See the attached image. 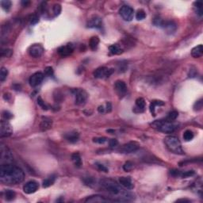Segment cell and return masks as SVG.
<instances>
[{
	"label": "cell",
	"instance_id": "cell-40",
	"mask_svg": "<svg viewBox=\"0 0 203 203\" xmlns=\"http://www.w3.org/2000/svg\"><path fill=\"white\" fill-rule=\"evenodd\" d=\"M37 104L40 107L42 108V110H48V106H47L46 104L44 103V102L43 101V99L41 98V97H38L37 98Z\"/></svg>",
	"mask_w": 203,
	"mask_h": 203
},
{
	"label": "cell",
	"instance_id": "cell-26",
	"mask_svg": "<svg viewBox=\"0 0 203 203\" xmlns=\"http://www.w3.org/2000/svg\"><path fill=\"white\" fill-rule=\"evenodd\" d=\"M72 160L76 167H81V165H82V160H81L80 155L79 154V153L76 152V153H73V154L72 155Z\"/></svg>",
	"mask_w": 203,
	"mask_h": 203
},
{
	"label": "cell",
	"instance_id": "cell-21",
	"mask_svg": "<svg viewBox=\"0 0 203 203\" xmlns=\"http://www.w3.org/2000/svg\"><path fill=\"white\" fill-rule=\"evenodd\" d=\"M64 138L68 141L71 142V143H76V142H77L79 140V134L76 131L70 132V133H66L65 135H64Z\"/></svg>",
	"mask_w": 203,
	"mask_h": 203
},
{
	"label": "cell",
	"instance_id": "cell-13",
	"mask_svg": "<svg viewBox=\"0 0 203 203\" xmlns=\"http://www.w3.org/2000/svg\"><path fill=\"white\" fill-rule=\"evenodd\" d=\"M86 202H92V203H103V202H112L115 201L114 199H110L109 198H106L101 195H93V196L88 197L86 200Z\"/></svg>",
	"mask_w": 203,
	"mask_h": 203
},
{
	"label": "cell",
	"instance_id": "cell-34",
	"mask_svg": "<svg viewBox=\"0 0 203 203\" xmlns=\"http://www.w3.org/2000/svg\"><path fill=\"white\" fill-rule=\"evenodd\" d=\"M146 18V13L144 10H139L136 14V18L137 20H143Z\"/></svg>",
	"mask_w": 203,
	"mask_h": 203
},
{
	"label": "cell",
	"instance_id": "cell-4",
	"mask_svg": "<svg viewBox=\"0 0 203 203\" xmlns=\"http://www.w3.org/2000/svg\"><path fill=\"white\" fill-rule=\"evenodd\" d=\"M154 129H158L159 131L164 133H171L176 130V125L170 121L164 120H157L151 124Z\"/></svg>",
	"mask_w": 203,
	"mask_h": 203
},
{
	"label": "cell",
	"instance_id": "cell-27",
	"mask_svg": "<svg viewBox=\"0 0 203 203\" xmlns=\"http://www.w3.org/2000/svg\"><path fill=\"white\" fill-rule=\"evenodd\" d=\"M99 44V38L98 37H92L89 41V46L92 50H96Z\"/></svg>",
	"mask_w": 203,
	"mask_h": 203
},
{
	"label": "cell",
	"instance_id": "cell-18",
	"mask_svg": "<svg viewBox=\"0 0 203 203\" xmlns=\"http://www.w3.org/2000/svg\"><path fill=\"white\" fill-rule=\"evenodd\" d=\"M119 184L124 188L128 190H132L134 187L131 178L130 177H120L119 178Z\"/></svg>",
	"mask_w": 203,
	"mask_h": 203
},
{
	"label": "cell",
	"instance_id": "cell-46",
	"mask_svg": "<svg viewBox=\"0 0 203 203\" xmlns=\"http://www.w3.org/2000/svg\"><path fill=\"white\" fill-rule=\"evenodd\" d=\"M109 144L111 148H116L117 146L118 145V141L116 139H110L109 141Z\"/></svg>",
	"mask_w": 203,
	"mask_h": 203
},
{
	"label": "cell",
	"instance_id": "cell-37",
	"mask_svg": "<svg viewBox=\"0 0 203 203\" xmlns=\"http://www.w3.org/2000/svg\"><path fill=\"white\" fill-rule=\"evenodd\" d=\"M53 14L55 16H58L61 12V6L60 4H55L53 8Z\"/></svg>",
	"mask_w": 203,
	"mask_h": 203
},
{
	"label": "cell",
	"instance_id": "cell-20",
	"mask_svg": "<svg viewBox=\"0 0 203 203\" xmlns=\"http://www.w3.org/2000/svg\"><path fill=\"white\" fill-rule=\"evenodd\" d=\"M53 125V121L49 118H42V120L40 121V129L41 131H46L48 129H51Z\"/></svg>",
	"mask_w": 203,
	"mask_h": 203
},
{
	"label": "cell",
	"instance_id": "cell-17",
	"mask_svg": "<svg viewBox=\"0 0 203 203\" xmlns=\"http://www.w3.org/2000/svg\"><path fill=\"white\" fill-rule=\"evenodd\" d=\"M87 27L95 28V29H101L102 27V18L98 16H95L88 21L87 24Z\"/></svg>",
	"mask_w": 203,
	"mask_h": 203
},
{
	"label": "cell",
	"instance_id": "cell-10",
	"mask_svg": "<svg viewBox=\"0 0 203 203\" xmlns=\"http://www.w3.org/2000/svg\"><path fill=\"white\" fill-rule=\"evenodd\" d=\"M13 156L11 151L7 147L1 146V163H11L12 161Z\"/></svg>",
	"mask_w": 203,
	"mask_h": 203
},
{
	"label": "cell",
	"instance_id": "cell-7",
	"mask_svg": "<svg viewBox=\"0 0 203 203\" xmlns=\"http://www.w3.org/2000/svg\"><path fill=\"white\" fill-rule=\"evenodd\" d=\"M139 147L140 145L137 142L130 141L121 146L118 151L121 153H132V152H134L137 150Z\"/></svg>",
	"mask_w": 203,
	"mask_h": 203
},
{
	"label": "cell",
	"instance_id": "cell-15",
	"mask_svg": "<svg viewBox=\"0 0 203 203\" xmlns=\"http://www.w3.org/2000/svg\"><path fill=\"white\" fill-rule=\"evenodd\" d=\"M73 51H74V46L72 45V44H67L64 46L60 47L57 52L60 56L66 57L71 55L73 53Z\"/></svg>",
	"mask_w": 203,
	"mask_h": 203
},
{
	"label": "cell",
	"instance_id": "cell-48",
	"mask_svg": "<svg viewBox=\"0 0 203 203\" xmlns=\"http://www.w3.org/2000/svg\"><path fill=\"white\" fill-rule=\"evenodd\" d=\"M105 109H106V112L110 113V111L112 110V106H111V103H110V102H107V103L106 104Z\"/></svg>",
	"mask_w": 203,
	"mask_h": 203
},
{
	"label": "cell",
	"instance_id": "cell-32",
	"mask_svg": "<svg viewBox=\"0 0 203 203\" xmlns=\"http://www.w3.org/2000/svg\"><path fill=\"white\" fill-rule=\"evenodd\" d=\"M194 138V133L190 130H186L183 133V139L186 141H190Z\"/></svg>",
	"mask_w": 203,
	"mask_h": 203
},
{
	"label": "cell",
	"instance_id": "cell-8",
	"mask_svg": "<svg viewBox=\"0 0 203 203\" xmlns=\"http://www.w3.org/2000/svg\"><path fill=\"white\" fill-rule=\"evenodd\" d=\"M13 129L11 124L7 121V120L1 121L0 125V136L1 137H8L12 134Z\"/></svg>",
	"mask_w": 203,
	"mask_h": 203
},
{
	"label": "cell",
	"instance_id": "cell-9",
	"mask_svg": "<svg viewBox=\"0 0 203 203\" xmlns=\"http://www.w3.org/2000/svg\"><path fill=\"white\" fill-rule=\"evenodd\" d=\"M119 14L125 21H130L133 18L134 11L132 7L129 6H123L119 11Z\"/></svg>",
	"mask_w": 203,
	"mask_h": 203
},
{
	"label": "cell",
	"instance_id": "cell-6",
	"mask_svg": "<svg viewBox=\"0 0 203 203\" xmlns=\"http://www.w3.org/2000/svg\"><path fill=\"white\" fill-rule=\"evenodd\" d=\"M114 72V69L113 68H108L106 67H100L97 68L94 72L93 75L95 78L96 79H106L109 78L111 75Z\"/></svg>",
	"mask_w": 203,
	"mask_h": 203
},
{
	"label": "cell",
	"instance_id": "cell-11",
	"mask_svg": "<svg viewBox=\"0 0 203 203\" xmlns=\"http://www.w3.org/2000/svg\"><path fill=\"white\" fill-rule=\"evenodd\" d=\"M29 54L32 57L34 58H37L42 56L43 53H44V49L43 47L39 44H33L29 48Z\"/></svg>",
	"mask_w": 203,
	"mask_h": 203
},
{
	"label": "cell",
	"instance_id": "cell-1",
	"mask_svg": "<svg viewBox=\"0 0 203 203\" xmlns=\"http://www.w3.org/2000/svg\"><path fill=\"white\" fill-rule=\"evenodd\" d=\"M24 171L11 163H2L0 168V181L5 185H17L24 180Z\"/></svg>",
	"mask_w": 203,
	"mask_h": 203
},
{
	"label": "cell",
	"instance_id": "cell-44",
	"mask_svg": "<svg viewBox=\"0 0 203 203\" xmlns=\"http://www.w3.org/2000/svg\"><path fill=\"white\" fill-rule=\"evenodd\" d=\"M96 167H98V169L99 170L101 171H104V172H108V168L104 166L103 164H102V163H96Z\"/></svg>",
	"mask_w": 203,
	"mask_h": 203
},
{
	"label": "cell",
	"instance_id": "cell-31",
	"mask_svg": "<svg viewBox=\"0 0 203 203\" xmlns=\"http://www.w3.org/2000/svg\"><path fill=\"white\" fill-rule=\"evenodd\" d=\"M1 6H2V8L6 12H8L11 8V1H9V0H2L1 1Z\"/></svg>",
	"mask_w": 203,
	"mask_h": 203
},
{
	"label": "cell",
	"instance_id": "cell-50",
	"mask_svg": "<svg viewBox=\"0 0 203 203\" xmlns=\"http://www.w3.org/2000/svg\"><path fill=\"white\" fill-rule=\"evenodd\" d=\"M21 4L23 5L24 6H27L28 4H30V2L29 1H23V2H21Z\"/></svg>",
	"mask_w": 203,
	"mask_h": 203
},
{
	"label": "cell",
	"instance_id": "cell-39",
	"mask_svg": "<svg viewBox=\"0 0 203 203\" xmlns=\"http://www.w3.org/2000/svg\"><path fill=\"white\" fill-rule=\"evenodd\" d=\"M203 106V103H202V99H199L198 101H197L195 102V106H194V110H197V111H198V110H201L202 109Z\"/></svg>",
	"mask_w": 203,
	"mask_h": 203
},
{
	"label": "cell",
	"instance_id": "cell-3",
	"mask_svg": "<svg viewBox=\"0 0 203 203\" xmlns=\"http://www.w3.org/2000/svg\"><path fill=\"white\" fill-rule=\"evenodd\" d=\"M164 143L170 152L178 155L184 154L181 142L179 140V138L175 137V136H168L167 137H165Z\"/></svg>",
	"mask_w": 203,
	"mask_h": 203
},
{
	"label": "cell",
	"instance_id": "cell-33",
	"mask_svg": "<svg viewBox=\"0 0 203 203\" xmlns=\"http://www.w3.org/2000/svg\"><path fill=\"white\" fill-rule=\"evenodd\" d=\"M7 75H8V71L6 68L2 67L1 68V71H0V81L1 82H3L7 77Z\"/></svg>",
	"mask_w": 203,
	"mask_h": 203
},
{
	"label": "cell",
	"instance_id": "cell-41",
	"mask_svg": "<svg viewBox=\"0 0 203 203\" xmlns=\"http://www.w3.org/2000/svg\"><path fill=\"white\" fill-rule=\"evenodd\" d=\"M39 21V16L37 14H33L30 17V23L34 25V24H37Z\"/></svg>",
	"mask_w": 203,
	"mask_h": 203
},
{
	"label": "cell",
	"instance_id": "cell-30",
	"mask_svg": "<svg viewBox=\"0 0 203 203\" xmlns=\"http://www.w3.org/2000/svg\"><path fill=\"white\" fill-rule=\"evenodd\" d=\"M178 116H179V113H178L177 111H176V110H173V111H171V112H170L169 114H168V115H167L165 120L171 122V121H173L176 120V119L178 118Z\"/></svg>",
	"mask_w": 203,
	"mask_h": 203
},
{
	"label": "cell",
	"instance_id": "cell-47",
	"mask_svg": "<svg viewBox=\"0 0 203 203\" xmlns=\"http://www.w3.org/2000/svg\"><path fill=\"white\" fill-rule=\"evenodd\" d=\"M2 116L4 117L6 120H8V119H11L12 118V114L10 112H8V111H4V112L2 113Z\"/></svg>",
	"mask_w": 203,
	"mask_h": 203
},
{
	"label": "cell",
	"instance_id": "cell-36",
	"mask_svg": "<svg viewBox=\"0 0 203 203\" xmlns=\"http://www.w3.org/2000/svg\"><path fill=\"white\" fill-rule=\"evenodd\" d=\"M133 168V163L131 161H127L125 164L123 165V169L125 171H130Z\"/></svg>",
	"mask_w": 203,
	"mask_h": 203
},
{
	"label": "cell",
	"instance_id": "cell-19",
	"mask_svg": "<svg viewBox=\"0 0 203 203\" xmlns=\"http://www.w3.org/2000/svg\"><path fill=\"white\" fill-rule=\"evenodd\" d=\"M160 27L163 28L168 33V34H172L176 30V24L174 22V21H162V23L160 25Z\"/></svg>",
	"mask_w": 203,
	"mask_h": 203
},
{
	"label": "cell",
	"instance_id": "cell-12",
	"mask_svg": "<svg viewBox=\"0 0 203 203\" xmlns=\"http://www.w3.org/2000/svg\"><path fill=\"white\" fill-rule=\"evenodd\" d=\"M44 79V74L41 72H36L34 75H32L30 76V79H29V82L31 87H35L38 85H40L41 82Z\"/></svg>",
	"mask_w": 203,
	"mask_h": 203
},
{
	"label": "cell",
	"instance_id": "cell-14",
	"mask_svg": "<svg viewBox=\"0 0 203 203\" xmlns=\"http://www.w3.org/2000/svg\"><path fill=\"white\" fill-rule=\"evenodd\" d=\"M38 187H39V186H38L37 182L34 180H32V181H30V182H26L25 184V186H23V190L25 194L30 195V194H34V193L36 192Z\"/></svg>",
	"mask_w": 203,
	"mask_h": 203
},
{
	"label": "cell",
	"instance_id": "cell-42",
	"mask_svg": "<svg viewBox=\"0 0 203 203\" xmlns=\"http://www.w3.org/2000/svg\"><path fill=\"white\" fill-rule=\"evenodd\" d=\"M107 138L106 137H95L93 139V141L98 144H104L105 142H106Z\"/></svg>",
	"mask_w": 203,
	"mask_h": 203
},
{
	"label": "cell",
	"instance_id": "cell-29",
	"mask_svg": "<svg viewBox=\"0 0 203 203\" xmlns=\"http://www.w3.org/2000/svg\"><path fill=\"white\" fill-rule=\"evenodd\" d=\"M3 195H4L5 199H6V201H12L16 197V194H15L14 191H13L11 190H6L3 193Z\"/></svg>",
	"mask_w": 203,
	"mask_h": 203
},
{
	"label": "cell",
	"instance_id": "cell-28",
	"mask_svg": "<svg viewBox=\"0 0 203 203\" xmlns=\"http://www.w3.org/2000/svg\"><path fill=\"white\" fill-rule=\"evenodd\" d=\"M55 180H56V176L53 175V176H49V177L47 178V179H45L43 181V187L47 188V187L52 186V185L55 182Z\"/></svg>",
	"mask_w": 203,
	"mask_h": 203
},
{
	"label": "cell",
	"instance_id": "cell-49",
	"mask_svg": "<svg viewBox=\"0 0 203 203\" xmlns=\"http://www.w3.org/2000/svg\"><path fill=\"white\" fill-rule=\"evenodd\" d=\"M98 110L99 113H105L106 112V109H105V106H100L98 108Z\"/></svg>",
	"mask_w": 203,
	"mask_h": 203
},
{
	"label": "cell",
	"instance_id": "cell-35",
	"mask_svg": "<svg viewBox=\"0 0 203 203\" xmlns=\"http://www.w3.org/2000/svg\"><path fill=\"white\" fill-rule=\"evenodd\" d=\"M12 53V50L9 49H2V51H1V56H2V57H10L11 56Z\"/></svg>",
	"mask_w": 203,
	"mask_h": 203
},
{
	"label": "cell",
	"instance_id": "cell-16",
	"mask_svg": "<svg viewBox=\"0 0 203 203\" xmlns=\"http://www.w3.org/2000/svg\"><path fill=\"white\" fill-rule=\"evenodd\" d=\"M114 88H115V91H116L117 93L118 94L119 96H121V97L124 96L127 92V86L124 81H116L115 84H114Z\"/></svg>",
	"mask_w": 203,
	"mask_h": 203
},
{
	"label": "cell",
	"instance_id": "cell-5",
	"mask_svg": "<svg viewBox=\"0 0 203 203\" xmlns=\"http://www.w3.org/2000/svg\"><path fill=\"white\" fill-rule=\"evenodd\" d=\"M73 94L75 95V102L76 105L82 106L86 103L88 98V95L84 90L82 89H75L73 91Z\"/></svg>",
	"mask_w": 203,
	"mask_h": 203
},
{
	"label": "cell",
	"instance_id": "cell-2",
	"mask_svg": "<svg viewBox=\"0 0 203 203\" xmlns=\"http://www.w3.org/2000/svg\"><path fill=\"white\" fill-rule=\"evenodd\" d=\"M100 185L108 194L116 198L118 201H130L133 198V195L127 192L121 187L120 184H118L115 181L110 179H103L100 180Z\"/></svg>",
	"mask_w": 203,
	"mask_h": 203
},
{
	"label": "cell",
	"instance_id": "cell-43",
	"mask_svg": "<svg viewBox=\"0 0 203 203\" xmlns=\"http://www.w3.org/2000/svg\"><path fill=\"white\" fill-rule=\"evenodd\" d=\"M194 174H195V171H186V172H183V173L180 172V176L182 178H186L189 177V176H192Z\"/></svg>",
	"mask_w": 203,
	"mask_h": 203
},
{
	"label": "cell",
	"instance_id": "cell-22",
	"mask_svg": "<svg viewBox=\"0 0 203 203\" xmlns=\"http://www.w3.org/2000/svg\"><path fill=\"white\" fill-rule=\"evenodd\" d=\"M203 54V48L201 44H199L198 46L195 47L191 51V56L194 58H199Z\"/></svg>",
	"mask_w": 203,
	"mask_h": 203
},
{
	"label": "cell",
	"instance_id": "cell-25",
	"mask_svg": "<svg viewBox=\"0 0 203 203\" xmlns=\"http://www.w3.org/2000/svg\"><path fill=\"white\" fill-rule=\"evenodd\" d=\"M109 49H110V53H111V54H114V55H118V54H121V53L123 52L122 49H121L120 45L118 44L110 45V46L109 47Z\"/></svg>",
	"mask_w": 203,
	"mask_h": 203
},
{
	"label": "cell",
	"instance_id": "cell-23",
	"mask_svg": "<svg viewBox=\"0 0 203 203\" xmlns=\"http://www.w3.org/2000/svg\"><path fill=\"white\" fill-rule=\"evenodd\" d=\"M145 108V101L143 98H138L136 100V109H137L138 112H143Z\"/></svg>",
	"mask_w": 203,
	"mask_h": 203
},
{
	"label": "cell",
	"instance_id": "cell-24",
	"mask_svg": "<svg viewBox=\"0 0 203 203\" xmlns=\"http://www.w3.org/2000/svg\"><path fill=\"white\" fill-rule=\"evenodd\" d=\"M164 105V102L163 101H160V100H154V101H152L150 104V111L152 113V114L153 116H156V106H163Z\"/></svg>",
	"mask_w": 203,
	"mask_h": 203
},
{
	"label": "cell",
	"instance_id": "cell-45",
	"mask_svg": "<svg viewBox=\"0 0 203 203\" xmlns=\"http://www.w3.org/2000/svg\"><path fill=\"white\" fill-rule=\"evenodd\" d=\"M44 74L48 76H52L53 75V69L52 67H47L44 69Z\"/></svg>",
	"mask_w": 203,
	"mask_h": 203
},
{
	"label": "cell",
	"instance_id": "cell-38",
	"mask_svg": "<svg viewBox=\"0 0 203 203\" xmlns=\"http://www.w3.org/2000/svg\"><path fill=\"white\" fill-rule=\"evenodd\" d=\"M195 8H197V13H198L200 16H201V15H202V11H201L202 3H201V2H200V1H198V2H195Z\"/></svg>",
	"mask_w": 203,
	"mask_h": 203
}]
</instances>
